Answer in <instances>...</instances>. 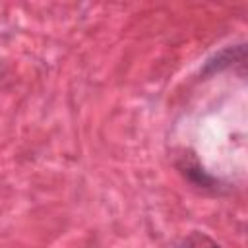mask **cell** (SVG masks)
<instances>
[{"mask_svg":"<svg viewBox=\"0 0 248 248\" xmlns=\"http://www.w3.org/2000/svg\"><path fill=\"white\" fill-rule=\"evenodd\" d=\"M209 248H217V246H209Z\"/></svg>","mask_w":248,"mask_h":248,"instance_id":"6da1fadb","label":"cell"}]
</instances>
